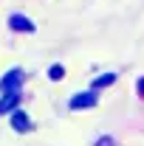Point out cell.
<instances>
[{"label":"cell","instance_id":"1","mask_svg":"<svg viewBox=\"0 0 144 146\" xmlns=\"http://www.w3.org/2000/svg\"><path fill=\"white\" fill-rule=\"evenodd\" d=\"M9 28L11 31H20V34H31L34 31V23L28 17H23V14H11L9 17Z\"/></svg>","mask_w":144,"mask_h":146},{"label":"cell","instance_id":"2","mask_svg":"<svg viewBox=\"0 0 144 146\" xmlns=\"http://www.w3.org/2000/svg\"><path fill=\"white\" fill-rule=\"evenodd\" d=\"M20 82H23V70H9V76H3V82H0V90L3 93H11V90H17L20 87Z\"/></svg>","mask_w":144,"mask_h":146},{"label":"cell","instance_id":"3","mask_svg":"<svg viewBox=\"0 0 144 146\" xmlns=\"http://www.w3.org/2000/svg\"><path fill=\"white\" fill-rule=\"evenodd\" d=\"M96 104V93L90 90V93H76L71 98V110H88Z\"/></svg>","mask_w":144,"mask_h":146},{"label":"cell","instance_id":"4","mask_svg":"<svg viewBox=\"0 0 144 146\" xmlns=\"http://www.w3.org/2000/svg\"><path fill=\"white\" fill-rule=\"evenodd\" d=\"M17 101H20V93H17V90L3 93V98H0V115H6V112H14Z\"/></svg>","mask_w":144,"mask_h":146},{"label":"cell","instance_id":"5","mask_svg":"<svg viewBox=\"0 0 144 146\" xmlns=\"http://www.w3.org/2000/svg\"><path fill=\"white\" fill-rule=\"evenodd\" d=\"M11 127L17 129V132H28V129H31V121H28V115H26L23 110H14V112H11Z\"/></svg>","mask_w":144,"mask_h":146},{"label":"cell","instance_id":"6","mask_svg":"<svg viewBox=\"0 0 144 146\" xmlns=\"http://www.w3.org/2000/svg\"><path fill=\"white\" fill-rule=\"evenodd\" d=\"M116 82V73H105V76H99L96 82H93V90H99V87H108V84H113Z\"/></svg>","mask_w":144,"mask_h":146},{"label":"cell","instance_id":"7","mask_svg":"<svg viewBox=\"0 0 144 146\" xmlns=\"http://www.w3.org/2000/svg\"><path fill=\"white\" fill-rule=\"evenodd\" d=\"M62 76H65V70H62V65H54V68L48 70V79H54V82H59Z\"/></svg>","mask_w":144,"mask_h":146},{"label":"cell","instance_id":"8","mask_svg":"<svg viewBox=\"0 0 144 146\" xmlns=\"http://www.w3.org/2000/svg\"><path fill=\"white\" fill-rule=\"evenodd\" d=\"M136 90H139V93L144 96V79H139V84H136Z\"/></svg>","mask_w":144,"mask_h":146},{"label":"cell","instance_id":"9","mask_svg":"<svg viewBox=\"0 0 144 146\" xmlns=\"http://www.w3.org/2000/svg\"><path fill=\"white\" fill-rule=\"evenodd\" d=\"M99 146H110V138H102V141H99Z\"/></svg>","mask_w":144,"mask_h":146}]
</instances>
